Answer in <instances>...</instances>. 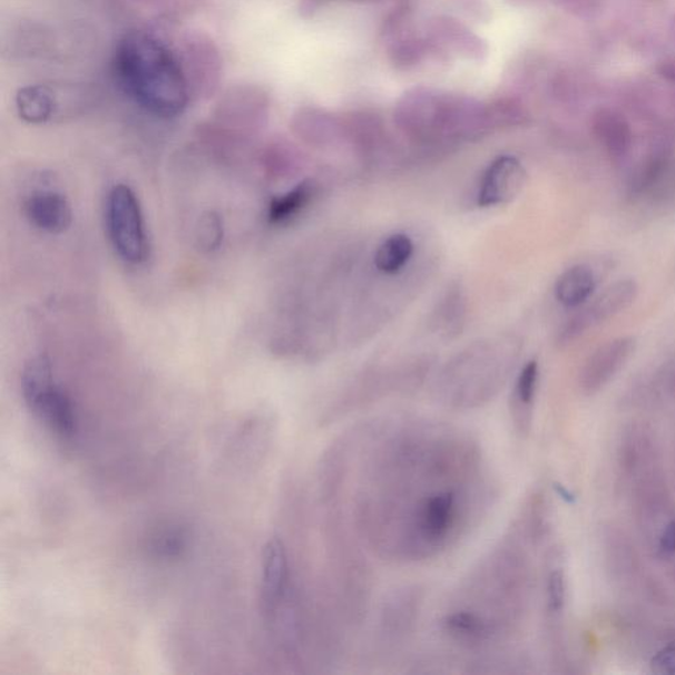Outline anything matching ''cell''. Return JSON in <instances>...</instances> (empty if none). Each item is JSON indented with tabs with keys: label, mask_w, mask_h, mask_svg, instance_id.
I'll list each match as a JSON object with an SVG mask.
<instances>
[{
	"label": "cell",
	"mask_w": 675,
	"mask_h": 675,
	"mask_svg": "<svg viewBox=\"0 0 675 675\" xmlns=\"http://www.w3.org/2000/svg\"><path fill=\"white\" fill-rule=\"evenodd\" d=\"M368 464L358 506L362 529L382 555L402 561L447 549L482 498L476 447L447 429L393 432Z\"/></svg>",
	"instance_id": "1"
},
{
	"label": "cell",
	"mask_w": 675,
	"mask_h": 675,
	"mask_svg": "<svg viewBox=\"0 0 675 675\" xmlns=\"http://www.w3.org/2000/svg\"><path fill=\"white\" fill-rule=\"evenodd\" d=\"M114 69L126 95L157 118H177L192 100L175 50L154 35L126 33L115 50Z\"/></svg>",
	"instance_id": "2"
},
{
	"label": "cell",
	"mask_w": 675,
	"mask_h": 675,
	"mask_svg": "<svg viewBox=\"0 0 675 675\" xmlns=\"http://www.w3.org/2000/svg\"><path fill=\"white\" fill-rule=\"evenodd\" d=\"M21 392L28 408L41 422L63 440L77 432L74 402L56 384L52 364L47 356L32 358L21 375Z\"/></svg>",
	"instance_id": "3"
},
{
	"label": "cell",
	"mask_w": 675,
	"mask_h": 675,
	"mask_svg": "<svg viewBox=\"0 0 675 675\" xmlns=\"http://www.w3.org/2000/svg\"><path fill=\"white\" fill-rule=\"evenodd\" d=\"M106 222L110 241L121 261L134 265L145 263L149 253L145 219L139 199L128 185L118 184L110 190Z\"/></svg>",
	"instance_id": "4"
},
{
	"label": "cell",
	"mask_w": 675,
	"mask_h": 675,
	"mask_svg": "<svg viewBox=\"0 0 675 675\" xmlns=\"http://www.w3.org/2000/svg\"><path fill=\"white\" fill-rule=\"evenodd\" d=\"M192 99L217 95L224 78V59L217 42L203 31L185 32L175 50Z\"/></svg>",
	"instance_id": "5"
},
{
	"label": "cell",
	"mask_w": 675,
	"mask_h": 675,
	"mask_svg": "<svg viewBox=\"0 0 675 675\" xmlns=\"http://www.w3.org/2000/svg\"><path fill=\"white\" fill-rule=\"evenodd\" d=\"M637 294L638 285L632 278H623L609 285L590 305L567 321L561 333V342L569 344L577 341L600 323L616 317L635 303Z\"/></svg>",
	"instance_id": "6"
},
{
	"label": "cell",
	"mask_w": 675,
	"mask_h": 675,
	"mask_svg": "<svg viewBox=\"0 0 675 675\" xmlns=\"http://www.w3.org/2000/svg\"><path fill=\"white\" fill-rule=\"evenodd\" d=\"M267 89L253 82L229 86L215 107V118L229 127L250 129L261 126L270 111Z\"/></svg>",
	"instance_id": "7"
},
{
	"label": "cell",
	"mask_w": 675,
	"mask_h": 675,
	"mask_svg": "<svg viewBox=\"0 0 675 675\" xmlns=\"http://www.w3.org/2000/svg\"><path fill=\"white\" fill-rule=\"evenodd\" d=\"M292 595L288 552L278 537H272L262 552L261 606L267 619Z\"/></svg>",
	"instance_id": "8"
},
{
	"label": "cell",
	"mask_w": 675,
	"mask_h": 675,
	"mask_svg": "<svg viewBox=\"0 0 675 675\" xmlns=\"http://www.w3.org/2000/svg\"><path fill=\"white\" fill-rule=\"evenodd\" d=\"M425 36L447 59L450 55H458L467 60L483 61L488 55L487 41L452 17L430 19Z\"/></svg>",
	"instance_id": "9"
},
{
	"label": "cell",
	"mask_w": 675,
	"mask_h": 675,
	"mask_svg": "<svg viewBox=\"0 0 675 675\" xmlns=\"http://www.w3.org/2000/svg\"><path fill=\"white\" fill-rule=\"evenodd\" d=\"M634 336H620L596 349L580 372V387L586 393H596L605 388L622 371L635 354Z\"/></svg>",
	"instance_id": "10"
},
{
	"label": "cell",
	"mask_w": 675,
	"mask_h": 675,
	"mask_svg": "<svg viewBox=\"0 0 675 675\" xmlns=\"http://www.w3.org/2000/svg\"><path fill=\"white\" fill-rule=\"evenodd\" d=\"M527 172L512 156H502L487 168L479 190V204L498 206L511 203L526 184Z\"/></svg>",
	"instance_id": "11"
},
{
	"label": "cell",
	"mask_w": 675,
	"mask_h": 675,
	"mask_svg": "<svg viewBox=\"0 0 675 675\" xmlns=\"http://www.w3.org/2000/svg\"><path fill=\"white\" fill-rule=\"evenodd\" d=\"M25 209L31 224L48 234H62L74 222L67 197L53 190L33 192L27 198Z\"/></svg>",
	"instance_id": "12"
},
{
	"label": "cell",
	"mask_w": 675,
	"mask_h": 675,
	"mask_svg": "<svg viewBox=\"0 0 675 675\" xmlns=\"http://www.w3.org/2000/svg\"><path fill=\"white\" fill-rule=\"evenodd\" d=\"M594 131L613 160L622 162L626 159L632 146V134L627 121L620 115L609 111L596 115Z\"/></svg>",
	"instance_id": "13"
},
{
	"label": "cell",
	"mask_w": 675,
	"mask_h": 675,
	"mask_svg": "<svg viewBox=\"0 0 675 675\" xmlns=\"http://www.w3.org/2000/svg\"><path fill=\"white\" fill-rule=\"evenodd\" d=\"M596 288V276L587 264L574 265L566 270L556 283V297L566 307H577L593 296Z\"/></svg>",
	"instance_id": "14"
},
{
	"label": "cell",
	"mask_w": 675,
	"mask_h": 675,
	"mask_svg": "<svg viewBox=\"0 0 675 675\" xmlns=\"http://www.w3.org/2000/svg\"><path fill=\"white\" fill-rule=\"evenodd\" d=\"M19 117L31 125L46 124L56 110V97L47 85H30L18 91Z\"/></svg>",
	"instance_id": "15"
},
{
	"label": "cell",
	"mask_w": 675,
	"mask_h": 675,
	"mask_svg": "<svg viewBox=\"0 0 675 675\" xmlns=\"http://www.w3.org/2000/svg\"><path fill=\"white\" fill-rule=\"evenodd\" d=\"M538 384V364L529 362L517 379L512 399V414L520 433H528Z\"/></svg>",
	"instance_id": "16"
},
{
	"label": "cell",
	"mask_w": 675,
	"mask_h": 675,
	"mask_svg": "<svg viewBox=\"0 0 675 675\" xmlns=\"http://www.w3.org/2000/svg\"><path fill=\"white\" fill-rule=\"evenodd\" d=\"M317 184L306 179L288 193L272 200L268 211L271 224L282 225L296 217L305 207L312 203L317 194Z\"/></svg>",
	"instance_id": "17"
},
{
	"label": "cell",
	"mask_w": 675,
	"mask_h": 675,
	"mask_svg": "<svg viewBox=\"0 0 675 675\" xmlns=\"http://www.w3.org/2000/svg\"><path fill=\"white\" fill-rule=\"evenodd\" d=\"M413 242L408 235L397 234L380 244L375 254V265L385 275L398 274L413 255Z\"/></svg>",
	"instance_id": "18"
},
{
	"label": "cell",
	"mask_w": 675,
	"mask_h": 675,
	"mask_svg": "<svg viewBox=\"0 0 675 675\" xmlns=\"http://www.w3.org/2000/svg\"><path fill=\"white\" fill-rule=\"evenodd\" d=\"M419 599L412 594H399L387 601L383 612L384 629L391 634H402L414 620L415 612H419Z\"/></svg>",
	"instance_id": "19"
},
{
	"label": "cell",
	"mask_w": 675,
	"mask_h": 675,
	"mask_svg": "<svg viewBox=\"0 0 675 675\" xmlns=\"http://www.w3.org/2000/svg\"><path fill=\"white\" fill-rule=\"evenodd\" d=\"M667 172H669V162L666 157H653L632 175L630 193L634 196H642V194L650 192L667 175Z\"/></svg>",
	"instance_id": "20"
},
{
	"label": "cell",
	"mask_w": 675,
	"mask_h": 675,
	"mask_svg": "<svg viewBox=\"0 0 675 675\" xmlns=\"http://www.w3.org/2000/svg\"><path fill=\"white\" fill-rule=\"evenodd\" d=\"M197 242L200 250L206 253H212L221 247L224 242V222L217 213L209 212L199 218Z\"/></svg>",
	"instance_id": "21"
},
{
	"label": "cell",
	"mask_w": 675,
	"mask_h": 675,
	"mask_svg": "<svg viewBox=\"0 0 675 675\" xmlns=\"http://www.w3.org/2000/svg\"><path fill=\"white\" fill-rule=\"evenodd\" d=\"M186 547V535L178 527H169L159 531L154 538L153 550L156 556L164 558H174L179 555Z\"/></svg>",
	"instance_id": "22"
},
{
	"label": "cell",
	"mask_w": 675,
	"mask_h": 675,
	"mask_svg": "<svg viewBox=\"0 0 675 675\" xmlns=\"http://www.w3.org/2000/svg\"><path fill=\"white\" fill-rule=\"evenodd\" d=\"M547 594L550 613H561L566 600V579L562 569L550 571L547 584Z\"/></svg>",
	"instance_id": "23"
},
{
	"label": "cell",
	"mask_w": 675,
	"mask_h": 675,
	"mask_svg": "<svg viewBox=\"0 0 675 675\" xmlns=\"http://www.w3.org/2000/svg\"><path fill=\"white\" fill-rule=\"evenodd\" d=\"M652 667L657 674H675V644L659 650L652 661Z\"/></svg>",
	"instance_id": "24"
},
{
	"label": "cell",
	"mask_w": 675,
	"mask_h": 675,
	"mask_svg": "<svg viewBox=\"0 0 675 675\" xmlns=\"http://www.w3.org/2000/svg\"><path fill=\"white\" fill-rule=\"evenodd\" d=\"M506 2L516 6H526L528 3L535 2V0H506Z\"/></svg>",
	"instance_id": "25"
},
{
	"label": "cell",
	"mask_w": 675,
	"mask_h": 675,
	"mask_svg": "<svg viewBox=\"0 0 675 675\" xmlns=\"http://www.w3.org/2000/svg\"><path fill=\"white\" fill-rule=\"evenodd\" d=\"M362 2H371V0H362Z\"/></svg>",
	"instance_id": "26"
}]
</instances>
